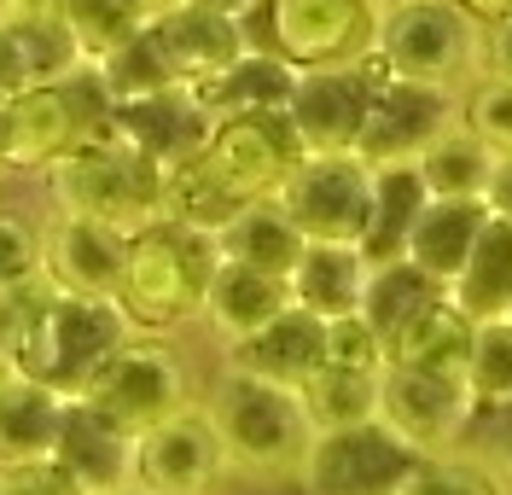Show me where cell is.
I'll use <instances>...</instances> for the list:
<instances>
[{"instance_id": "obj_1", "label": "cell", "mask_w": 512, "mask_h": 495, "mask_svg": "<svg viewBox=\"0 0 512 495\" xmlns=\"http://www.w3.org/2000/svg\"><path fill=\"white\" fill-rule=\"evenodd\" d=\"M222 268L216 233L181 228V222H152L128 233V268L117 286V309L134 332H175L187 321H204V297Z\"/></svg>"}, {"instance_id": "obj_2", "label": "cell", "mask_w": 512, "mask_h": 495, "mask_svg": "<svg viewBox=\"0 0 512 495\" xmlns=\"http://www.w3.org/2000/svg\"><path fill=\"white\" fill-rule=\"evenodd\" d=\"M204 408H210L216 437L227 449V472H251V478H286L291 472L297 478V466L315 443V426H309L297 391L268 385L239 367H222Z\"/></svg>"}, {"instance_id": "obj_3", "label": "cell", "mask_w": 512, "mask_h": 495, "mask_svg": "<svg viewBox=\"0 0 512 495\" xmlns=\"http://www.w3.org/2000/svg\"><path fill=\"white\" fill-rule=\"evenodd\" d=\"M53 204L64 216H94L123 233H140L163 222V169L134 152L123 134H88L47 169Z\"/></svg>"}, {"instance_id": "obj_4", "label": "cell", "mask_w": 512, "mask_h": 495, "mask_svg": "<svg viewBox=\"0 0 512 495\" xmlns=\"http://www.w3.org/2000/svg\"><path fill=\"white\" fill-rule=\"evenodd\" d=\"M483 30L489 24H478L454 0H390L379 6L373 59L384 65V76L466 94L483 76Z\"/></svg>"}, {"instance_id": "obj_5", "label": "cell", "mask_w": 512, "mask_h": 495, "mask_svg": "<svg viewBox=\"0 0 512 495\" xmlns=\"http://www.w3.org/2000/svg\"><path fill=\"white\" fill-rule=\"evenodd\" d=\"M128 338H134V327L117 309V297L47 292L12 373H24V379H35V385H47V391H59L70 402V396H82L94 385V373L123 350Z\"/></svg>"}, {"instance_id": "obj_6", "label": "cell", "mask_w": 512, "mask_h": 495, "mask_svg": "<svg viewBox=\"0 0 512 495\" xmlns=\"http://www.w3.org/2000/svg\"><path fill=\"white\" fill-rule=\"evenodd\" d=\"M239 24H245L251 47L280 53L291 70L361 65L379 47L373 0H256Z\"/></svg>"}, {"instance_id": "obj_7", "label": "cell", "mask_w": 512, "mask_h": 495, "mask_svg": "<svg viewBox=\"0 0 512 495\" xmlns=\"http://www.w3.org/2000/svg\"><path fill=\"white\" fill-rule=\"evenodd\" d=\"M274 204L309 245H361L373 222V169L355 152H309L286 175Z\"/></svg>"}, {"instance_id": "obj_8", "label": "cell", "mask_w": 512, "mask_h": 495, "mask_svg": "<svg viewBox=\"0 0 512 495\" xmlns=\"http://www.w3.org/2000/svg\"><path fill=\"white\" fill-rule=\"evenodd\" d=\"M82 402H94L99 414H111L123 431L140 437L146 426H158V420L181 414L192 402V373L158 332H134L123 350L94 373Z\"/></svg>"}, {"instance_id": "obj_9", "label": "cell", "mask_w": 512, "mask_h": 495, "mask_svg": "<svg viewBox=\"0 0 512 495\" xmlns=\"http://www.w3.org/2000/svg\"><path fill=\"white\" fill-rule=\"evenodd\" d=\"M303 140L291 129L286 111H245V117H222L210 146L198 152V164L210 169V181L222 187L233 204H256L286 187V175L303 164Z\"/></svg>"}, {"instance_id": "obj_10", "label": "cell", "mask_w": 512, "mask_h": 495, "mask_svg": "<svg viewBox=\"0 0 512 495\" xmlns=\"http://www.w3.org/2000/svg\"><path fill=\"white\" fill-rule=\"evenodd\" d=\"M419 461L425 455H414L384 420H367L315 437L297 466V484L303 495H402Z\"/></svg>"}, {"instance_id": "obj_11", "label": "cell", "mask_w": 512, "mask_h": 495, "mask_svg": "<svg viewBox=\"0 0 512 495\" xmlns=\"http://www.w3.org/2000/svg\"><path fill=\"white\" fill-rule=\"evenodd\" d=\"M379 420L414 455H454L466 443V431L478 420V402L460 379H437V373H419V367L384 362L379 373Z\"/></svg>"}, {"instance_id": "obj_12", "label": "cell", "mask_w": 512, "mask_h": 495, "mask_svg": "<svg viewBox=\"0 0 512 495\" xmlns=\"http://www.w3.org/2000/svg\"><path fill=\"white\" fill-rule=\"evenodd\" d=\"M227 478V449L204 402H187L134 437V490L146 495H210Z\"/></svg>"}, {"instance_id": "obj_13", "label": "cell", "mask_w": 512, "mask_h": 495, "mask_svg": "<svg viewBox=\"0 0 512 495\" xmlns=\"http://www.w3.org/2000/svg\"><path fill=\"white\" fill-rule=\"evenodd\" d=\"M460 99L448 88H425V82H402V76H379L367 123L355 140V158L367 169L384 164H419V152L460 123Z\"/></svg>"}, {"instance_id": "obj_14", "label": "cell", "mask_w": 512, "mask_h": 495, "mask_svg": "<svg viewBox=\"0 0 512 495\" xmlns=\"http://www.w3.org/2000/svg\"><path fill=\"white\" fill-rule=\"evenodd\" d=\"M379 76H384L379 59L332 65V70H297L286 117L297 129V140H303V152H355Z\"/></svg>"}, {"instance_id": "obj_15", "label": "cell", "mask_w": 512, "mask_h": 495, "mask_svg": "<svg viewBox=\"0 0 512 495\" xmlns=\"http://www.w3.org/2000/svg\"><path fill=\"white\" fill-rule=\"evenodd\" d=\"M128 268V233L94 216H53L41 228V280L64 297H117Z\"/></svg>"}, {"instance_id": "obj_16", "label": "cell", "mask_w": 512, "mask_h": 495, "mask_svg": "<svg viewBox=\"0 0 512 495\" xmlns=\"http://www.w3.org/2000/svg\"><path fill=\"white\" fill-rule=\"evenodd\" d=\"M111 129L123 134L134 152H146L158 169H175L198 158L216 134V117L204 111V99L192 88H163V94H146V99H123L111 105Z\"/></svg>"}, {"instance_id": "obj_17", "label": "cell", "mask_w": 512, "mask_h": 495, "mask_svg": "<svg viewBox=\"0 0 512 495\" xmlns=\"http://www.w3.org/2000/svg\"><path fill=\"white\" fill-rule=\"evenodd\" d=\"M152 35H158L163 59H169L181 88H204L251 53L239 18L198 12V6H152Z\"/></svg>"}, {"instance_id": "obj_18", "label": "cell", "mask_w": 512, "mask_h": 495, "mask_svg": "<svg viewBox=\"0 0 512 495\" xmlns=\"http://www.w3.org/2000/svg\"><path fill=\"white\" fill-rule=\"evenodd\" d=\"M76 140H82V117L64 94V82L59 88H24L0 105V169L47 175Z\"/></svg>"}, {"instance_id": "obj_19", "label": "cell", "mask_w": 512, "mask_h": 495, "mask_svg": "<svg viewBox=\"0 0 512 495\" xmlns=\"http://www.w3.org/2000/svg\"><path fill=\"white\" fill-rule=\"evenodd\" d=\"M53 461H59L88 495L128 490V484H134V431H123L111 414H99L94 402L70 396V402H64L59 443H53Z\"/></svg>"}, {"instance_id": "obj_20", "label": "cell", "mask_w": 512, "mask_h": 495, "mask_svg": "<svg viewBox=\"0 0 512 495\" xmlns=\"http://www.w3.org/2000/svg\"><path fill=\"white\" fill-rule=\"evenodd\" d=\"M222 367H239V373H256V379H268V385L297 391L309 373L326 367V321L291 303L286 315H274V321L262 332H251L245 344H227Z\"/></svg>"}, {"instance_id": "obj_21", "label": "cell", "mask_w": 512, "mask_h": 495, "mask_svg": "<svg viewBox=\"0 0 512 495\" xmlns=\"http://www.w3.org/2000/svg\"><path fill=\"white\" fill-rule=\"evenodd\" d=\"M483 222H489V204H483V198H425V210H419L402 257H408L425 280H437L448 292V280H454V274L466 268V257H472Z\"/></svg>"}, {"instance_id": "obj_22", "label": "cell", "mask_w": 512, "mask_h": 495, "mask_svg": "<svg viewBox=\"0 0 512 495\" xmlns=\"http://www.w3.org/2000/svg\"><path fill=\"white\" fill-rule=\"evenodd\" d=\"M291 309V286L280 274H262V268H239L222 263L216 280H210V297H204V327L227 344H245L251 332H262L274 315Z\"/></svg>"}, {"instance_id": "obj_23", "label": "cell", "mask_w": 512, "mask_h": 495, "mask_svg": "<svg viewBox=\"0 0 512 495\" xmlns=\"http://www.w3.org/2000/svg\"><path fill=\"white\" fill-rule=\"evenodd\" d=\"M367 251L361 245H303V257L291 268V303L309 309L320 321H344L361 309L367 292Z\"/></svg>"}, {"instance_id": "obj_24", "label": "cell", "mask_w": 512, "mask_h": 495, "mask_svg": "<svg viewBox=\"0 0 512 495\" xmlns=\"http://www.w3.org/2000/svg\"><path fill=\"white\" fill-rule=\"evenodd\" d=\"M448 303L466 315V321H501L512 309V222L489 210L478 245L466 268L448 280Z\"/></svg>"}, {"instance_id": "obj_25", "label": "cell", "mask_w": 512, "mask_h": 495, "mask_svg": "<svg viewBox=\"0 0 512 495\" xmlns=\"http://www.w3.org/2000/svg\"><path fill=\"white\" fill-rule=\"evenodd\" d=\"M472 332L478 321H466L448 292L437 303H425L414 321L402 327V338L390 344V362L419 367V373H437V379H460L466 385V362H472Z\"/></svg>"}, {"instance_id": "obj_26", "label": "cell", "mask_w": 512, "mask_h": 495, "mask_svg": "<svg viewBox=\"0 0 512 495\" xmlns=\"http://www.w3.org/2000/svg\"><path fill=\"white\" fill-rule=\"evenodd\" d=\"M59 426H64V396L12 373V385L0 391V466L53 461Z\"/></svg>"}, {"instance_id": "obj_27", "label": "cell", "mask_w": 512, "mask_h": 495, "mask_svg": "<svg viewBox=\"0 0 512 495\" xmlns=\"http://www.w3.org/2000/svg\"><path fill=\"white\" fill-rule=\"evenodd\" d=\"M216 245H222V263L262 268V274L291 280V268H297V257H303L309 239L291 228V216L274 204V198H256V204H245V210L216 233Z\"/></svg>"}, {"instance_id": "obj_28", "label": "cell", "mask_w": 512, "mask_h": 495, "mask_svg": "<svg viewBox=\"0 0 512 495\" xmlns=\"http://www.w3.org/2000/svg\"><path fill=\"white\" fill-rule=\"evenodd\" d=\"M291 82H297V70H291L280 53L251 47L233 70H222L216 82H204V88H192V94L204 99V111L222 123V117H245V111H286Z\"/></svg>"}, {"instance_id": "obj_29", "label": "cell", "mask_w": 512, "mask_h": 495, "mask_svg": "<svg viewBox=\"0 0 512 495\" xmlns=\"http://www.w3.org/2000/svg\"><path fill=\"white\" fill-rule=\"evenodd\" d=\"M425 175L414 164H384L373 169V222H367V263H390L408 251V233H414L419 210H425Z\"/></svg>"}, {"instance_id": "obj_30", "label": "cell", "mask_w": 512, "mask_h": 495, "mask_svg": "<svg viewBox=\"0 0 512 495\" xmlns=\"http://www.w3.org/2000/svg\"><path fill=\"white\" fill-rule=\"evenodd\" d=\"M437 297H443V286H437V280H425L408 257H390V263L367 268V292H361V309H355V315L379 332L384 350H390V344L402 338V327L414 321L425 303H437Z\"/></svg>"}, {"instance_id": "obj_31", "label": "cell", "mask_w": 512, "mask_h": 495, "mask_svg": "<svg viewBox=\"0 0 512 495\" xmlns=\"http://www.w3.org/2000/svg\"><path fill=\"white\" fill-rule=\"evenodd\" d=\"M495 152L483 146L466 123H454L448 134H437L425 152H419V175H425V193L431 198H489V181H495Z\"/></svg>"}, {"instance_id": "obj_32", "label": "cell", "mask_w": 512, "mask_h": 495, "mask_svg": "<svg viewBox=\"0 0 512 495\" xmlns=\"http://www.w3.org/2000/svg\"><path fill=\"white\" fill-rule=\"evenodd\" d=\"M297 402L309 414L315 437L326 431H350L379 420V373H350V367H320L297 385Z\"/></svg>"}, {"instance_id": "obj_33", "label": "cell", "mask_w": 512, "mask_h": 495, "mask_svg": "<svg viewBox=\"0 0 512 495\" xmlns=\"http://www.w3.org/2000/svg\"><path fill=\"white\" fill-rule=\"evenodd\" d=\"M59 12L82 47V65L111 59L117 47H128L152 24V0H59Z\"/></svg>"}, {"instance_id": "obj_34", "label": "cell", "mask_w": 512, "mask_h": 495, "mask_svg": "<svg viewBox=\"0 0 512 495\" xmlns=\"http://www.w3.org/2000/svg\"><path fill=\"white\" fill-rule=\"evenodd\" d=\"M94 70H99V82H105V94H111V105L175 88V70H169V59H163V47H158V35H152V24L134 35L128 47H117L111 59H99Z\"/></svg>"}, {"instance_id": "obj_35", "label": "cell", "mask_w": 512, "mask_h": 495, "mask_svg": "<svg viewBox=\"0 0 512 495\" xmlns=\"http://www.w3.org/2000/svg\"><path fill=\"white\" fill-rule=\"evenodd\" d=\"M466 391L478 402V414L512 408V321H478L472 332V362H466Z\"/></svg>"}, {"instance_id": "obj_36", "label": "cell", "mask_w": 512, "mask_h": 495, "mask_svg": "<svg viewBox=\"0 0 512 495\" xmlns=\"http://www.w3.org/2000/svg\"><path fill=\"white\" fill-rule=\"evenodd\" d=\"M402 495H507V484H501V472H495L489 461L466 455V449H454V455H431V461H419Z\"/></svg>"}, {"instance_id": "obj_37", "label": "cell", "mask_w": 512, "mask_h": 495, "mask_svg": "<svg viewBox=\"0 0 512 495\" xmlns=\"http://www.w3.org/2000/svg\"><path fill=\"white\" fill-rule=\"evenodd\" d=\"M460 123L478 134L495 158H512V76H478L460 99Z\"/></svg>"}, {"instance_id": "obj_38", "label": "cell", "mask_w": 512, "mask_h": 495, "mask_svg": "<svg viewBox=\"0 0 512 495\" xmlns=\"http://www.w3.org/2000/svg\"><path fill=\"white\" fill-rule=\"evenodd\" d=\"M41 286V228L18 210H0V292Z\"/></svg>"}, {"instance_id": "obj_39", "label": "cell", "mask_w": 512, "mask_h": 495, "mask_svg": "<svg viewBox=\"0 0 512 495\" xmlns=\"http://www.w3.org/2000/svg\"><path fill=\"white\" fill-rule=\"evenodd\" d=\"M390 350L384 338L361 315H344V321H326V367H350V373H384Z\"/></svg>"}, {"instance_id": "obj_40", "label": "cell", "mask_w": 512, "mask_h": 495, "mask_svg": "<svg viewBox=\"0 0 512 495\" xmlns=\"http://www.w3.org/2000/svg\"><path fill=\"white\" fill-rule=\"evenodd\" d=\"M41 297H47V280L41 286H18V292H0V356L6 362H18V350H24V338L35 327Z\"/></svg>"}, {"instance_id": "obj_41", "label": "cell", "mask_w": 512, "mask_h": 495, "mask_svg": "<svg viewBox=\"0 0 512 495\" xmlns=\"http://www.w3.org/2000/svg\"><path fill=\"white\" fill-rule=\"evenodd\" d=\"M0 495H88L59 461H30V466H0Z\"/></svg>"}, {"instance_id": "obj_42", "label": "cell", "mask_w": 512, "mask_h": 495, "mask_svg": "<svg viewBox=\"0 0 512 495\" xmlns=\"http://www.w3.org/2000/svg\"><path fill=\"white\" fill-rule=\"evenodd\" d=\"M483 76H512V6L483 30Z\"/></svg>"}, {"instance_id": "obj_43", "label": "cell", "mask_w": 512, "mask_h": 495, "mask_svg": "<svg viewBox=\"0 0 512 495\" xmlns=\"http://www.w3.org/2000/svg\"><path fill=\"white\" fill-rule=\"evenodd\" d=\"M30 76H24V53H18V35L12 24H0V94H24Z\"/></svg>"}, {"instance_id": "obj_44", "label": "cell", "mask_w": 512, "mask_h": 495, "mask_svg": "<svg viewBox=\"0 0 512 495\" xmlns=\"http://www.w3.org/2000/svg\"><path fill=\"white\" fill-rule=\"evenodd\" d=\"M483 204H489L495 216H507V222H512V158L495 164V181H489V198H483Z\"/></svg>"}, {"instance_id": "obj_45", "label": "cell", "mask_w": 512, "mask_h": 495, "mask_svg": "<svg viewBox=\"0 0 512 495\" xmlns=\"http://www.w3.org/2000/svg\"><path fill=\"white\" fill-rule=\"evenodd\" d=\"M158 6H198V12H222V18H245L256 0H158Z\"/></svg>"}, {"instance_id": "obj_46", "label": "cell", "mask_w": 512, "mask_h": 495, "mask_svg": "<svg viewBox=\"0 0 512 495\" xmlns=\"http://www.w3.org/2000/svg\"><path fill=\"white\" fill-rule=\"evenodd\" d=\"M454 6H466V12H472V18H478V24H495V18H501V12H507L512 0H454Z\"/></svg>"}, {"instance_id": "obj_47", "label": "cell", "mask_w": 512, "mask_h": 495, "mask_svg": "<svg viewBox=\"0 0 512 495\" xmlns=\"http://www.w3.org/2000/svg\"><path fill=\"white\" fill-rule=\"evenodd\" d=\"M6 385H12V362H6V356H0V391H6Z\"/></svg>"}, {"instance_id": "obj_48", "label": "cell", "mask_w": 512, "mask_h": 495, "mask_svg": "<svg viewBox=\"0 0 512 495\" xmlns=\"http://www.w3.org/2000/svg\"><path fill=\"white\" fill-rule=\"evenodd\" d=\"M111 495H146V490H134V484H128V490H111Z\"/></svg>"}, {"instance_id": "obj_49", "label": "cell", "mask_w": 512, "mask_h": 495, "mask_svg": "<svg viewBox=\"0 0 512 495\" xmlns=\"http://www.w3.org/2000/svg\"><path fill=\"white\" fill-rule=\"evenodd\" d=\"M373 6H390V0H373Z\"/></svg>"}, {"instance_id": "obj_50", "label": "cell", "mask_w": 512, "mask_h": 495, "mask_svg": "<svg viewBox=\"0 0 512 495\" xmlns=\"http://www.w3.org/2000/svg\"><path fill=\"white\" fill-rule=\"evenodd\" d=\"M507 321H512V309H507Z\"/></svg>"}, {"instance_id": "obj_51", "label": "cell", "mask_w": 512, "mask_h": 495, "mask_svg": "<svg viewBox=\"0 0 512 495\" xmlns=\"http://www.w3.org/2000/svg\"><path fill=\"white\" fill-rule=\"evenodd\" d=\"M152 6H158V0H152Z\"/></svg>"}, {"instance_id": "obj_52", "label": "cell", "mask_w": 512, "mask_h": 495, "mask_svg": "<svg viewBox=\"0 0 512 495\" xmlns=\"http://www.w3.org/2000/svg\"><path fill=\"white\" fill-rule=\"evenodd\" d=\"M507 495H512V490H507Z\"/></svg>"}]
</instances>
